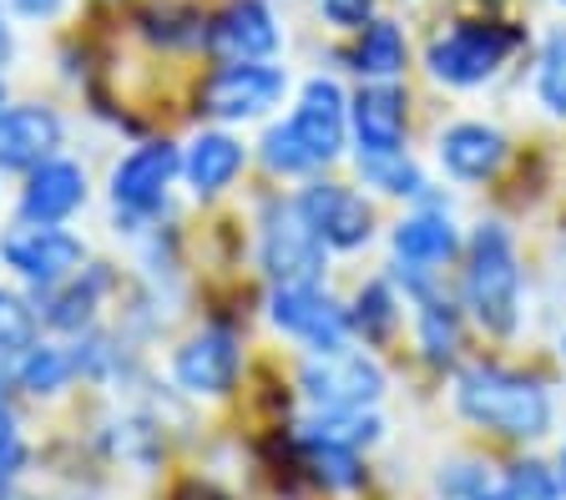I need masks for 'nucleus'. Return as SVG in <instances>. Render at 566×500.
<instances>
[{
	"instance_id": "31",
	"label": "nucleus",
	"mask_w": 566,
	"mask_h": 500,
	"mask_svg": "<svg viewBox=\"0 0 566 500\" xmlns=\"http://www.w3.org/2000/svg\"><path fill=\"white\" fill-rule=\"evenodd\" d=\"M35 344V313L0 288V354H25Z\"/></svg>"
},
{
	"instance_id": "39",
	"label": "nucleus",
	"mask_w": 566,
	"mask_h": 500,
	"mask_svg": "<svg viewBox=\"0 0 566 500\" xmlns=\"http://www.w3.org/2000/svg\"><path fill=\"white\" fill-rule=\"evenodd\" d=\"M562 354H566V333H562Z\"/></svg>"
},
{
	"instance_id": "5",
	"label": "nucleus",
	"mask_w": 566,
	"mask_h": 500,
	"mask_svg": "<svg viewBox=\"0 0 566 500\" xmlns=\"http://www.w3.org/2000/svg\"><path fill=\"white\" fill-rule=\"evenodd\" d=\"M298 384L314 400V409H375L379 394H385V370H379L375 354L339 344L308 354Z\"/></svg>"
},
{
	"instance_id": "10",
	"label": "nucleus",
	"mask_w": 566,
	"mask_h": 500,
	"mask_svg": "<svg viewBox=\"0 0 566 500\" xmlns=\"http://www.w3.org/2000/svg\"><path fill=\"white\" fill-rule=\"evenodd\" d=\"M182 172V157L172 142H142L112 167V208L127 217H147L163 208L172 178Z\"/></svg>"
},
{
	"instance_id": "14",
	"label": "nucleus",
	"mask_w": 566,
	"mask_h": 500,
	"mask_svg": "<svg viewBox=\"0 0 566 500\" xmlns=\"http://www.w3.org/2000/svg\"><path fill=\"white\" fill-rule=\"evenodd\" d=\"M238 370H243V349L228 329L192 333L172 359V374L188 394H228L238 384Z\"/></svg>"
},
{
	"instance_id": "40",
	"label": "nucleus",
	"mask_w": 566,
	"mask_h": 500,
	"mask_svg": "<svg viewBox=\"0 0 566 500\" xmlns=\"http://www.w3.org/2000/svg\"><path fill=\"white\" fill-rule=\"evenodd\" d=\"M556 6H566V0H556Z\"/></svg>"
},
{
	"instance_id": "9",
	"label": "nucleus",
	"mask_w": 566,
	"mask_h": 500,
	"mask_svg": "<svg viewBox=\"0 0 566 500\" xmlns=\"http://www.w3.org/2000/svg\"><path fill=\"white\" fill-rule=\"evenodd\" d=\"M269 319L279 323L289 339L318 354V349H339L349 344V309H339L329 294H318V284L304 288H273V304H269Z\"/></svg>"
},
{
	"instance_id": "21",
	"label": "nucleus",
	"mask_w": 566,
	"mask_h": 500,
	"mask_svg": "<svg viewBox=\"0 0 566 500\" xmlns=\"http://www.w3.org/2000/svg\"><path fill=\"white\" fill-rule=\"evenodd\" d=\"M415 329H420V349L430 364H455L460 354V309L440 288L415 298Z\"/></svg>"
},
{
	"instance_id": "12",
	"label": "nucleus",
	"mask_w": 566,
	"mask_h": 500,
	"mask_svg": "<svg viewBox=\"0 0 566 500\" xmlns=\"http://www.w3.org/2000/svg\"><path fill=\"white\" fill-rule=\"evenodd\" d=\"M279 41V15L269 11V0H228L208 21L202 46L223 61H273Z\"/></svg>"
},
{
	"instance_id": "8",
	"label": "nucleus",
	"mask_w": 566,
	"mask_h": 500,
	"mask_svg": "<svg viewBox=\"0 0 566 500\" xmlns=\"http://www.w3.org/2000/svg\"><path fill=\"white\" fill-rule=\"evenodd\" d=\"M349 137L359 157H400L410 137V96L400 82H365L349 96Z\"/></svg>"
},
{
	"instance_id": "28",
	"label": "nucleus",
	"mask_w": 566,
	"mask_h": 500,
	"mask_svg": "<svg viewBox=\"0 0 566 500\" xmlns=\"http://www.w3.org/2000/svg\"><path fill=\"white\" fill-rule=\"evenodd\" d=\"M263 167L269 172H279V178H304V172H314V157H308V147L298 142L294 121H273L269 131H263Z\"/></svg>"
},
{
	"instance_id": "15",
	"label": "nucleus",
	"mask_w": 566,
	"mask_h": 500,
	"mask_svg": "<svg viewBox=\"0 0 566 500\" xmlns=\"http://www.w3.org/2000/svg\"><path fill=\"white\" fill-rule=\"evenodd\" d=\"M436 157L455 182H485L506 162V137L495 127H485V121H450L440 131Z\"/></svg>"
},
{
	"instance_id": "23",
	"label": "nucleus",
	"mask_w": 566,
	"mask_h": 500,
	"mask_svg": "<svg viewBox=\"0 0 566 500\" xmlns=\"http://www.w3.org/2000/svg\"><path fill=\"white\" fill-rule=\"evenodd\" d=\"M349 329L365 339V344H385L389 333L400 329V298H395V284L375 278L354 294V309H349Z\"/></svg>"
},
{
	"instance_id": "34",
	"label": "nucleus",
	"mask_w": 566,
	"mask_h": 500,
	"mask_svg": "<svg viewBox=\"0 0 566 500\" xmlns=\"http://www.w3.org/2000/svg\"><path fill=\"white\" fill-rule=\"evenodd\" d=\"M25 465V445H21V429H15L11 409L0 405V486H11L15 470Z\"/></svg>"
},
{
	"instance_id": "6",
	"label": "nucleus",
	"mask_w": 566,
	"mask_h": 500,
	"mask_svg": "<svg viewBox=\"0 0 566 500\" xmlns=\"http://www.w3.org/2000/svg\"><path fill=\"white\" fill-rule=\"evenodd\" d=\"M283 92H289V72L273 66V61H223L202 82L198 102L218 121H253L279 107Z\"/></svg>"
},
{
	"instance_id": "29",
	"label": "nucleus",
	"mask_w": 566,
	"mask_h": 500,
	"mask_svg": "<svg viewBox=\"0 0 566 500\" xmlns=\"http://www.w3.org/2000/svg\"><path fill=\"white\" fill-rule=\"evenodd\" d=\"M491 500H562V476L546 470V465H536V460L511 465L506 476L495 480Z\"/></svg>"
},
{
	"instance_id": "7",
	"label": "nucleus",
	"mask_w": 566,
	"mask_h": 500,
	"mask_svg": "<svg viewBox=\"0 0 566 500\" xmlns=\"http://www.w3.org/2000/svg\"><path fill=\"white\" fill-rule=\"evenodd\" d=\"M0 258L11 263L25 284L56 288V284H66L71 274H82L86 248H82L76 233H66V227L31 223V217H25L21 227H11V233L0 238Z\"/></svg>"
},
{
	"instance_id": "1",
	"label": "nucleus",
	"mask_w": 566,
	"mask_h": 500,
	"mask_svg": "<svg viewBox=\"0 0 566 500\" xmlns=\"http://www.w3.org/2000/svg\"><path fill=\"white\" fill-rule=\"evenodd\" d=\"M455 409L471 425L491 429L501 440H542L552 429V394L542 380L501 364H471L455 380Z\"/></svg>"
},
{
	"instance_id": "11",
	"label": "nucleus",
	"mask_w": 566,
	"mask_h": 500,
	"mask_svg": "<svg viewBox=\"0 0 566 500\" xmlns=\"http://www.w3.org/2000/svg\"><path fill=\"white\" fill-rule=\"evenodd\" d=\"M294 203H298V213L308 217V227H314L318 238L329 243V248H339V253L365 248V243L375 238V213H369L365 198H359L354 188H344V182H308Z\"/></svg>"
},
{
	"instance_id": "17",
	"label": "nucleus",
	"mask_w": 566,
	"mask_h": 500,
	"mask_svg": "<svg viewBox=\"0 0 566 500\" xmlns=\"http://www.w3.org/2000/svg\"><path fill=\"white\" fill-rule=\"evenodd\" d=\"M61 147V117L51 107H0V172L46 162Z\"/></svg>"
},
{
	"instance_id": "2",
	"label": "nucleus",
	"mask_w": 566,
	"mask_h": 500,
	"mask_svg": "<svg viewBox=\"0 0 566 500\" xmlns=\"http://www.w3.org/2000/svg\"><path fill=\"white\" fill-rule=\"evenodd\" d=\"M460 298L471 319L485 333L506 339L521 323V258L516 243L501 223H481L465 243V274H460Z\"/></svg>"
},
{
	"instance_id": "20",
	"label": "nucleus",
	"mask_w": 566,
	"mask_h": 500,
	"mask_svg": "<svg viewBox=\"0 0 566 500\" xmlns=\"http://www.w3.org/2000/svg\"><path fill=\"white\" fill-rule=\"evenodd\" d=\"M389 243H395V258L420 263V268H440V263H450L460 253V233H455V223H450L446 213L405 217V223L389 233Z\"/></svg>"
},
{
	"instance_id": "30",
	"label": "nucleus",
	"mask_w": 566,
	"mask_h": 500,
	"mask_svg": "<svg viewBox=\"0 0 566 500\" xmlns=\"http://www.w3.org/2000/svg\"><path fill=\"white\" fill-rule=\"evenodd\" d=\"M142 31H147L153 41H163V46H198V41L208 36L202 15L198 11H177V6H163V11H153Z\"/></svg>"
},
{
	"instance_id": "13",
	"label": "nucleus",
	"mask_w": 566,
	"mask_h": 500,
	"mask_svg": "<svg viewBox=\"0 0 566 500\" xmlns=\"http://www.w3.org/2000/svg\"><path fill=\"white\" fill-rule=\"evenodd\" d=\"M289 121H294L298 142L308 147L314 162H334L344 152V142H349V96L339 92L334 76H308Z\"/></svg>"
},
{
	"instance_id": "18",
	"label": "nucleus",
	"mask_w": 566,
	"mask_h": 500,
	"mask_svg": "<svg viewBox=\"0 0 566 500\" xmlns=\"http://www.w3.org/2000/svg\"><path fill=\"white\" fill-rule=\"evenodd\" d=\"M349 66L365 76V82H400L405 66H410V36H405V25L389 21V15L365 21L354 31Z\"/></svg>"
},
{
	"instance_id": "26",
	"label": "nucleus",
	"mask_w": 566,
	"mask_h": 500,
	"mask_svg": "<svg viewBox=\"0 0 566 500\" xmlns=\"http://www.w3.org/2000/svg\"><path fill=\"white\" fill-rule=\"evenodd\" d=\"M76 374V354L66 349H51V344H31L21 359V384L31 394H56L66 390V380Z\"/></svg>"
},
{
	"instance_id": "3",
	"label": "nucleus",
	"mask_w": 566,
	"mask_h": 500,
	"mask_svg": "<svg viewBox=\"0 0 566 500\" xmlns=\"http://www.w3.org/2000/svg\"><path fill=\"white\" fill-rule=\"evenodd\" d=\"M516 46H521V31H511L506 21H455L450 31L430 36V46H424V72L436 76L440 86L471 92V86L491 82L511 61Z\"/></svg>"
},
{
	"instance_id": "25",
	"label": "nucleus",
	"mask_w": 566,
	"mask_h": 500,
	"mask_svg": "<svg viewBox=\"0 0 566 500\" xmlns=\"http://www.w3.org/2000/svg\"><path fill=\"white\" fill-rule=\"evenodd\" d=\"M536 102L552 117H566V25L546 31L542 56H536Z\"/></svg>"
},
{
	"instance_id": "35",
	"label": "nucleus",
	"mask_w": 566,
	"mask_h": 500,
	"mask_svg": "<svg viewBox=\"0 0 566 500\" xmlns=\"http://www.w3.org/2000/svg\"><path fill=\"white\" fill-rule=\"evenodd\" d=\"M11 6L25 21H56V15L66 11V0H11Z\"/></svg>"
},
{
	"instance_id": "33",
	"label": "nucleus",
	"mask_w": 566,
	"mask_h": 500,
	"mask_svg": "<svg viewBox=\"0 0 566 500\" xmlns=\"http://www.w3.org/2000/svg\"><path fill=\"white\" fill-rule=\"evenodd\" d=\"M379 0H318V15L334 25V31H359L365 21H375Z\"/></svg>"
},
{
	"instance_id": "4",
	"label": "nucleus",
	"mask_w": 566,
	"mask_h": 500,
	"mask_svg": "<svg viewBox=\"0 0 566 500\" xmlns=\"http://www.w3.org/2000/svg\"><path fill=\"white\" fill-rule=\"evenodd\" d=\"M259 263L273 288H304L318 284L329 268V243L318 238L298 203H269L259 227Z\"/></svg>"
},
{
	"instance_id": "36",
	"label": "nucleus",
	"mask_w": 566,
	"mask_h": 500,
	"mask_svg": "<svg viewBox=\"0 0 566 500\" xmlns=\"http://www.w3.org/2000/svg\"><path fill=\"white\" fill-rule=\"evenodd\" d=\"M15 56V41H11V25L0 21V66H6V61Z\"/></svg>"
},
{
	"instance_id": "22",
	"label": "nucleus",
	"mask_w": 566,
	"mask_h": 500,
	"mask_svg": "<svg viewBox=\"0 0 566 500\" xmlns=\"http://www.w3.org/2000/svg\"><path fill=\"white\" fill-rule=\"evenodd\" d=\"M304 455H308V470L324 490H354L365 486V460L359 450L344 440H324V435H308L304 429Z\"/></svg>"
},
{
	"instance_id": "16",
	"label": "nucleus",
	"mask_w": 566,
	"mask_h": 500,
	"mask_svg": "<svg viewBox=\"0 0 566 500\" xmlns=\"http://www.w3.org/2000/svg\"><path fill=\"white\" fill-rule=\"evenodd\" d=\"M86 203V172L66 157H46L31 167V182L21 192V213L31 223H66Z\"/></svg>"
},
{
	"instance_id": "38",
	"label": "nucleus",
	"mask_w": 566,
	"mask_h": 500,
	"mask_svg": "<svg viewBox=\"0 0 566 500\" xmlns=\"http://www.w3.org/2000/svg\"><path fill=\"white\" fill-rule=\"evenodd\" d=\"M0 107H6V82H0Z\"/></svg>"
},
{
	"instance_id": "37",
	"label": "nucleus",
	"mask_w": 566,
	"mask_h": 500,
	"mask_svg": "<svg viewBox=\"0 0 566 500\" xmlns=\"http://www.w3.org/2000/svg\"><path fill=\"white\" fill-rule=\"evenodd\" d=\"M556 476H562V496H566V445H562V465H556Z\"/></svg>"
},
{
	"instance_id": "19",
	"label": "nucleus",
	"mask_w": 566,
	"mask_h": 500,
	"mask_svg": "<svg viewBox=\"0 0 566 500\" xmlns=\"http://www.w3.org/2000/svg\"><path fill=\"white\" fill-rule=\"evenodd\" d=\"M243 162H248L243 142H233L228 131H202L198 142L188 147V157H182V178H188V188L198 198H212V192H223L243 172Z\"/></svg>"
},
{
	"instance_id": "24",
	"label": "nucleus",
	"mask_w": 566,
	"mask_h": 500,
	"mask_svg": "<svg viewBox=\"0 0 566 500\" xmlns=\"http://www.w3.org/2000/svg\"><path fill=\"white\" fill-rule=\"evenodd\" d=\"M106 278L102 274H86V284L76 274L66 278V284H56V294H51L46 304V323L51 329H86L96 313V298H102Z\"/></svg>"
},
{
	"instance_id": "27",
	"label": "nucleus",
	"mask_w": 566,
	"mask_h": 500,
	"mask_svg": "<svg viewBox=\"0 0 566 500\" xmlns=\"http://www.w3.org/2000/svg\"><path fill=\"white\" fill-rule=\"evenodd\" d=\"M359 172H365L369 188L389 192V198H424V172L410 157H359Z\"/></svg>"
},
{
	"instance_id": "32",
	"label": "nucleus",
	"mask_w": 566,
	"mask_h": 500,
	"mask_svg": "<svg viewBox=\"0 0 566 500\" xmlns=\"http://www.w3.org/2000/svg\"><path fill=\"white\" fill-rule=\"evenodd\" d=\"M440 496L446 500H491L495 480H491L485 465L460 460V465H446V470H440Z\"/></svg>"
}]
</instances>
